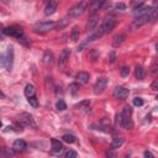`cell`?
Masks as SVG:
<instances>
[{
    "label": "cell",
    "instance_id": "cell-1",
    "mask_svg": "<svg viewBox=\"0 0 158 158\" xmlns=\"http://www.w3.org/2000/svg\"><path fill=\"white\" fill-rule=\"evenodd\" d=\"M14 64V47L9 46L6 49V53L1 56V65L6 68V70H11Z\"/></svg>",
    "mask_w": 158,
    "mask_h": 158
},
{
    "label": "cell",
    "instance_id": "cell-2",
    "mask_svg": "<svg viewBox=\"0 0 158 158\" xmlns=\"http://www.w3.org/2000/svg\"><path fill=\"white\" fill-rule=\"evenodd\" d=\"M156 17H158V11H157V10H152V11H151V12H148V14H144V15L137 16V17H136V20L133 21V25H135L136 27H139V26H143L144 23H147V22H149V21L154 20Z\"/></svg>",
    "mask_w": 158,
    "mask_h": 158
},
{
    "label": "cell",
    "instance_id": "cell-3",
    "mask_svg": "<svg viewBox=\"0 0 158 158\" xmlns=\"http://www.w3.org/2000/svg\"><path fill=\"white\" fill-rule=\"evenodd\" d=\"M85 10H86V1H85V0H83V1L78 2L77 5H74V6L69 10V12H68V17H70V19L79 17V16H80Z\"/></svg>",
    "mask_w": 158,
    "mask_h": 158
},
{
    "label": "cell",
    "instance_id": "cell-4",
    "mask_svg": "<svg viewBox=\"0 0 158 158\" xmlns=\"http://www.w3.org/2000/svg\"><path fill=\"white\" fill-rule=\"evenodd\" d=\"M57 27V23L54 21H43V22H38L35 25L33 30L36 32H48V31H52Z\"/></svg>",
    "mask_w": 158,
    "mask_h": 158
},
{
    "label": "cell",
    "instance_id": "cell-5",
    "mask_svg": "<svg viewBox=\"0 0 158 158\" xmlns=\"http://www.w3.org/2000/svg\"><path fill=\"white\" fill-rule=\"evenodd\" d=\"M2 32H4L5 35L11 36V37H15V38H17V40H20V38L23 37V31H22V28H21L20 26H17V25L6 27V28L2 30Z\"/></svg>",
    "mask_w": 158,
    "mask_h": 158
},
{
    "label": "cell",
    "instance_id": "cell-6",
    "mask_svg": "<svg viewBox=\"0 0 158 158\" xmlns=\"http://www.w3.org/2000/svg\"><path fill=\"white\" fill-rule=\"evenodd\" d=\"M19 122H21L26 127H32V128H36L37 127L33 116L30 115V114H27V112H22V114L19 115Z\"/></svg>",
    "mask_w": 158,
    "mask_h": 158
},
{
    "label": "cell",
    "instance_id": "cell-7",
    "mask_svg": "<svg viewBox=\"0 0 158 158\" xmlns=\"http://www.w3.org/2000/svg\"><path fill=\"white\" fill-rule=\"evenodd\" d=\"M107 86V79L105 77L99 78L94 84V93L95 94H102Z\"/></svg>",
    "mask_w": 158,
    "mask_h": 158
},
{
    "label": "cell",
    "instance_id": "cell-8",
    "mask_svg": "<svg viewBox=\"0 0 158 158\" xmlns=\"http://www.w3.org/2000/svg\"><path fill=\"white\" fill-rule=\"evenodd\" d=\"M130 95V90L125 86H116L114 90V98L117 100H125Z\"/></svg>",
    "mask_w": 158,
    "mask_h": 158
},
{
    "label": "cell",
    "instance_id": "cell-9",
    "mask_svg": "<svg viewBox=\"0 0 158 158\" xmlns=\"http://www.w3.org/2000/svg\"><path fill=\"white\" fill-rule=\"evenodd\" d=\"M115 26H116V20H115L114 17L109 16V17H105V20L102 21L101 28H102V31H104L105 33H107V32L112 31Z\"/></svg>",
    "mask_w": 158,
    "mask_h": 158
},
{
    "label": "cell",
    "instance_id": "cell-10",
    "mask_svg": "<svg viewBox=\"0 0 158 158\" xmlns=\"http://www.w3.org/2000/svg\"><path fill=\"white\" fill-rule=\"evenodd\" d=\"M69 57H70V49H68V48L63 49L62 53H60V56H59V60H58L59 68H64V67H65V64H67Z\"/></svg>",
    "mask_w": 158,
    "mask_h": 158
},
{
    "label": "cell",
    "instance_id": "cell-11",
    "mask_svg": "<svg viewBox=\"0 0 158 158\" xmlns=\"http://www.w3.org/2000/svg\"><path fill=\"white\" fill-rule=\"evenodd\" d=\"M106 2V0H93L91 1V4L89 5V7H88V11H89V14H91V15H94L104 4Z\"/></svg>",
    "mask_w": 158,
    "mask_h": 158
},
{
    "label": "cell",
    "instance_id": "cell-12",
    "mask_svg": "<svg viewBox=\"0 0 158 158\" xmlns=\"http://www.w3.org/2000/svg\"><path fill=\"white\" fill-rule=\"evenodd\" d=\"M26 148H27V144H26V142L23 139L19 138V139H15L14 143H12V149L15 152H23Z\"/></svg>",
    "mask_w": 158,
    "mask_h": 158
},
{
    "label": "cell",
    "instance_id": "cell-13",
    "mask_svg": "<svg viewBox=\"0 0 158 158\" xmlns=\"http://www.w3.org/2000/svg\"><path fill=\"white\" fill-rule=\"evenodd\" d=\"M57 10V1L56 0H49L44 7V15L46 16H49L52 14H54Z\"/></svg>",
    "mask_w": 158,
    "mask_h": 158
},
{
    "label": "cell",
    "instance_id": "cell-14",
    "mask_svg": "<svg viewBox=\"0 0 158 158\" xmlns=\"http://www.w3.org/2000/svg\"><path fill=\"white\" fill-rule=\"evenodd\" d=\"M98 23H99V15H96V14L91 15V17L89 19V21L86 23V30L88 31H93L96 27Z\"/></svg>",
    "mask_w": 158,
    "mask_h": 158
},
{
    "label": "cell",
    "instance_id": "cell-15",
    "mask_svg": "<svg viewBox=\"0 0 158 158\" xmlns=\"http://www.w3.org/2000/svg\"><path fill=\"white\" fill-rule=\"evenodd\" d=\"M153 9L152 7H149V6H144V5H141V6H138V7H135V10H133V14L136 15V16H141V15H144V14H148V12H151Z\"/></svg>",
    "mask_w": 158,
    "mask_h": 158
},
{
    "label": "cell",
    "instance_id": "cell-16",
    "mask_svg": "<svg viewBox=\"0 0 158 158\" xmlns=\"http://www.w3.org/2000/svg\"><path fill=\"white\" fill-rule=\"evenodd\" d=\"M51 143H52V151L56 152V153H60L63 151V144L59 139L57 138H52L51 139Z\"/></svg>",
    "mask_w": 158,
    "mask_h": 158
},
{
    "label": "cell",
    "instance_id": "cell-17",
    "mask_svg": "<svg viewBox=\"0 0 158 158\" xmlns=\"http://www.w3.org/2000/svg\"><path fill=\"white\" fill-rule=\"evenodd\" d=\"M42 60H43V63H44L46 65H52V64H53V62H54V56H53V53H52V52H49V51L44 52Z\"/></svg>",
    "mask_w": 158,
    "mask_h": 158
},
{
    "label": "cell",
    "instance_id": "cell-18",
    "mask_svg": "<svg viewBox=\"0 0 158 158\" xmlns=\"http://www.w3.org/2000/svg\"><path fill=\"white\" fill-rule=\"evenodd\" d=\"M77 81L79 84H86L89 81V74L86 72H79L77 74Z\"/></svg>",
    "mask_w": 158,
    "mask_h": 158
},
{
    "label": "cell",
    "instance_id": "cell-19",
    "mask_svg": "<svg viewBox=\"0 0 158 158\" xmlns=\"http://www.w3.org/2000/svg\"><path fill=\"white\" fill-rule=\"evenodd\" d=\"M35 94H36V88H35V85L27 84V85L25 86V96H26V98H31V96H33Z\"/></svg>",
    "mask_w": 158,
    "mask_h": 158
},
{
    "label": "cell",
    "instance_id": "cell-20",
    "mask_svg": "<svg viewBox=\"0 0 158 158\" xmlns=\"http://www.w3.org/2000/svg\"><path fill=\"white\" fill-rule=\"evenodd\" d=\"M122 144H123V138L122 137H114L110 146H111L112 149H116V148H120Z\"/></svg>",
    "mask_w": 158,
    "mask_h": 158
},
{
    "label": "cell",
    "instance_id": "cell-21",
    "mask_svg": "<svg viewBox=\"0 0 158 158\" xmlns=\"http://www.w3.org/2000/svg\"><path fill=\"white\" fill-rule=\"evenodd\" d=\"M135 75H136V78H137V79L142 80V79L144 78V75H146V73H144V69H143L142 67L137 65V67H136V69H135Z\"/></svg>",
    "mask_w": 158,
    "mask_h": 158
},
{
    "label": "cell",
    "instance_id": "cell-22",
    "mask_svg": "<svg viewBox=\"0 0 158 158\" xmlns=\"http://www.w3.org/2000/svg\"><path fill=\"white\" fill-rule=\"evenodd\" d=\"M125 40V35H116L114 37V41H112V46L114 47H118Z\"/></svg>",
    "mask_w": 158,
    "mask_h": 158
},
{
    "label": "cell",
    "instance_id": "cell-23",
    "mask_svg": "<svg viewBox=\"0 0 158 158\" xmlns=\"http://www.w3.org/2000/svg\"><path fill=\"white\" fill-rule=\"evenodd\" d=\"M62 139H63L65 143H74V142L77 141L75 136H74V135H70V133H65V135H63V136H62Z\"/></svg>",
    "mask_w": 158,
    "mask_h": 158
},
{
    "label": "cell",
    "instance_id": "cell-24",
    "mask_svg": "<svg viewBox=\"0 0 158 158\" xmlns=\"http://www.w3.org/2000/svg\"><path fill=\"white\" fill-rule=\"evenodd\" d=\"M77 107L80 109V110H88L90 107V100H83V101H80L77 105Z\"/></svg>",
    "mask_w": 158,
    "mask_h": 158
},
{
    "label": "cell",
    "instance_id": "cell-25",
    "mask_svg": "<svg viewBox=\"0 0 158 158\" xmlns=\"http://www.w3.org/2000/svg\"><path fill=\"white\" fill-rule=\"evenodd\" d=\"M78 91H79V84H78V83H72V84L69 85V93H70L72 95H75Z\"/></svg>",
    "mask_w": 158,
    "mask_h": 158
},
{
    "label": "cell",
    "instance_id": "cell-26",
    "mask_svg": "<svg viewBox=\"0 0 158 158\" xmlns=\"http://www.w3.org/2000/svg\"><path fill=\"white\" fill-rule=\"evenodd\" d=\"M79 38V30L77 27H73L70 31V40L72 41H77Z\"/></svg>",
    "mask_w": 158,
    "mask_h": 158
},
{
    "label": "cell",
    "instance_id": "cell-27",
    "mask_svg": "<svg viewBox=\"0 0 158 158\" xmlns=\"http://www.w3.org/2000/svg\"><path fill=\"white\" fill-rule=\"evenodd\" d=\"M100 127H101L102 130L107 131V128L110 127V121H109V118H106V117L101 118V121H100Z\"/></svg>",
    "mask_w": 158,
    "mask_h": 158
},
{
    "label": "cell",
    "instance_id": "cell-28",
    "mask_svg": "<svg viewBox=\"0 0 158 158\" xmlns=\"http://www.w3.org/2000/svg\"><path fill=\"white\" fill-rule=\"evenodd\" d=\"M56 109L59 110V111H64L67 109V104L63 101V100H58L57 104H56Z\"/></svg>",
    "mask_w": 158,
    "mask_h": 158
},
{
    "label": "cell",
    "instance_id": "cell-29",
    "mask_svg": "<svg viewBox=\"0 0 158 158\" xmlns=\"http://www.w3.org/2000/svg\"><path fill=\"white\" fill-rule=\"evenodd\" d=\"M27 100H28V104L32 106V107H37L38 106V100H37V98L33 95V96H31V98H27Z\"/></svg>",
    "mask_w": 158,
    "mask_h": 158
},
{
    "label": "cell",
    "instance_id": "cell-30",
    "mask_svg": "<svg viewBox=\"0 0 158 158\" xmlns=\"http://www.w3.org/2000/svg\"><path fill=\"white\" fill-rule=\"evenodd\" d=\"M114 7H115V10H117V11H123V10H126V5H125L123 2H117V4L114 5Z\"/></svg>",
    "mask_w": 158,
    "mask_h": 158
},
{
    "label": "cell",
    "instance_id": "cell-31",
    "mask_svg": "<svg viewBox=\"0 0 158 158\" xmlns=\"http://www.w3.org/2000/svg\"><path fill=\"white\" fill-rule=\"evenodd\" d=\"M120 74H121V77H123V78L128 77V74H130V68H128V67H122Z\"/></svg>",
    "mask_w": 158,
    "mask_h": 158
},
{
    "label": "cell",
    "instance_id": "cell-32",
    "mask_svg": "<svg viewBox=\"0 0 158 158\" xmlns=\"http://www.w3.org/2000/svg\"><path fill=\"white\" fill-rule=\"evenodd\" d=\"M77 156H78V154H77L75 151H68V152L64 153V157H65V158H75Z\"/></svg>",
    "mask_w": 158,
    "mask_h": 158
},
{
    "label": "cell",
    "instance_id": "cell-33",
    "mask_svg": "<svg viewBox=\"0 0 158 158\" xmlns=\"http://www.w3.org/2000/svg\"><path fill=\"white\" fill-rule=\"evenodd\" d=\"M143 2H144V0H131V5L133 6V9L143 5Z\"/></svg>",
    "mask_w": 158,
    "mask_h": 158
},
{
    "label": "cell",
    "instance_id": "cell-34",
    "mask_svg": "<svg viewBox=\"0 0 158 158\" xmlns=\"http://www.w3.org/2000/svg\"><path fill=\"white\" fill-rule=\"evenodd\" d=\"M133 105L135 106H142L143 105V100L141 98H135L133 99Z\"/></svg>",
    "mask_w": 158,
    "mask_h": 158
},
{
    "label": "cell",
    "instance_id": "cell-35",
    "mask_svg": "<svg viewBox=\"0 0 158 158\" xmlns=\"http://www.w3.org/2000/svg\"><path fill=\"white\" fill-rule=\"evenodd\" d=\"M122 120H123V114H122V112L117 114V115H116V122H117L120 126L122 125Z\"/></svg>",
    "mask_w": 158,
    "mask_h": 158
},
{
    "label": "cell",
    "instance_id": "cell-36",
    "mask_svg": "<svg viewBox=\"0 0 158 158\" xmlns=\"http://www.w3.org/2000/svg\"><path fill=\"white\" fill-rule=\"evenodd\" d=\"M115 59H116V54H115V52H114V51H111V52H110V54H109V60H110V63H114V62H115Z\"/></svg>",
    "mask_w": 158,
    "mask_h": 158
},
{
    "label": "cell",
    "instance_id": "cell-37",
    "mask_svg": "<svg viewBox=\"0 0 158 158\" xmlns=\"http://www.w3.org/2000/svg\"><path fill=\"white\" fill-rule=\"evenodd\" d=\"M122 114L126 115V116H131V107H130V106H125Z\"/></svg>",
    "mask_w": 158,
    "mask_h": 158
},
{
    "label": "cell",
    "instance_id": "cell-38",
    "mask_svg": "<svg viewBox=\"0 0 158 158\" xmlns=\"http://www.w3.org/2000/svg\"><path fill=\"white\" fill-rule=\"evenodd\" d=\"M143 157L144 158H153V153L149 152V151H144L143 152Z\"/></svg>",
    "mask_w": 158,
    "mask_h": 158
},
{
    "label": "cell",
    "instance_id": "cell-39",
    "mask_svg": "<svg viewBox=\"0 0 158 158\" xmlns=\"http://www.w3.org/2000/svg\"><path fill=\"white\" fill-rule=\"evenodd\" d=\"M151 89H152V90H158V80H154V81L151 84Z\"/></svg>",
    "mask_w": 158,
    "mask_h": 158
},
{
    "label": "cell",
    "instance_id": "cell-40",
    "mask_svg": "<svg viewBox=\"0 0 158 158\" xmlns=\"http://www.w3.org/2000/svg\"><path fill=\"white\" fill-rule=\"evenodd\" d=\"M96 57H99V53H98L96 51H93V52H91V58H93V60H95Z\"/></svg>",
    "mask_w": 158,
    "mask_h": 158
},
{
    "label": "cell",
    "instance_id": "cell-41",
    "mask_svg": "<svg viewBox=\"0 0 158 158\" xmlns=\"http://www.w3.org/2000/svg\"><path fill=\"white\" fill-rule=\"evenodd\" d=\"M153 4H154L156 6H158V0H153Z\"/></svg>",
    "mask_w": 158,
    "mask_h": 158
},
{
    "label": "cell",
    "instance_id": "cell-42",
    "mask_svg": "<svg viewBox=\"0 0 158 158\" xmlns=\"http://www.w3.org/2000/svg\"><path fill=\"white\" fill-rule=\"evenodd\" d=\"M1 1H2V2H4V4H7V2H9V1H10V0H1Z\"/></svg>",
    "mask_w": 158,
    "mask_h": 158
},
{
    "label": "cell",
    "instance_id": "cell-43",
    "mask_svg": "<svg viewBox=\"0 0 158 158\" xmlns=\"http://www.w3.org/2000/svg\"><path fill=\"white\" fill-rule=\"evenodd\" d=\"M156 49H157V52H158V43L156 44Z\"/></svg>",
    "mask_w": 158,
    "mask_h": 158
},
{
    "label": "cell",
    "instance_id": "cell-44",
    "mask_svg": "<svg viewBox=\"0 0 158 158\" xmlns=\"http://www.w3.org/2000/svg\"><path fill=\"white\" fill-rule=\"evenodd\" d=\"M156 100H157V101H158V95H157V96H156Z\"/></svg>",
    "mask_w": 158,
    "mask_h": 158
}]
</instances>
